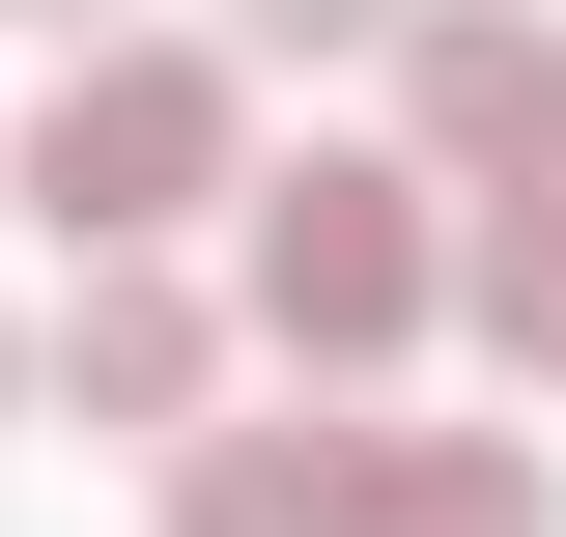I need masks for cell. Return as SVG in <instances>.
Wrapping results in <instances>:
<instances>
[{
  "instance_id": "obj_1",
  "label": "cell",
  "mask_w": 566,
  "mask_h": 537,
  "mask_svg": "<svg viewBox=\"0 0 566 537\" xmlns=\"http://www.w3.org/2000/svg\"><path fill=\"white\" fill-rule=\"evenodd\" d=\"M29 199H57L85 255H170V227L227 199V57H199V29H57V114H29Z\"/></svg>"
},
{
  "instance_id": "obj_2",
  "label": "cell",
  "mask_w": 566,
  "mask_h": 537,
  "mask_svg": "<svg viewBox=\"0 0 566 537\" xmlns=\"http://www.w3.org/2000/svg\"><path fill=\"white\" fill-rule=\"evenodd\" d=\"M227 199H255V339H312V368H397V339L453 312L424 170H227Z\"/></svg>"
},
{
  "instance_id": "obj_3",
  "label": "cell",
  "mask_w": 566,
  "mask_h": 537,
  "mask_svg": "<svg viewBox=\"0 0 566 537\" xmlns=\"http://www.w3.org/2000/svg\"><path fill=\"white\" fill-rule=\"evenodd\" d=\"M368 57H397V114H424V199L566 170V29H538V0H397Z\"/></svg>"
},
{
  "instance_id": "obj_4",
  "label": "cell",
  "mask_w": 566,
  "mask_h": 537,
  "mask_svg": "<svg viewBox=\"0 0 566 537\" xmlns=\"http://www.w3.org/2000/svg\"><path fill=\"white\" fill-rule=\"evenodd\" d=\"M57 397H85V424H199V397H227V312H199L170 255H85V312H57Z\"/></svg>"
},
{
  "instance_id": "obj_5",
  "label": "cell",
  "mask_w": 566,
  "mask_h": 537,
  "mask_svg": "<svg viewBox=\"0 0 566 537\" xmlns=\"http://www.w3.org/2000/svg\"><path fill=\"white\" fill-rule=\"evenodd\" d=\"M340 537H566V481H538V424H368Z\"/></svg>"
},
{
  "instance_id": "obj_6",
  "label": "cell",
  "mask_w": 566,
  "mask_h": 537,
  "mask_svg": "<svg viewBox=\"0 0 566 537\" xmlns=\"http://www.w3.org/2000/svg\"><path fill=\"white\" fill-rule=\"evenodd\" d=\"M368 424H170V537H340Z\"/></svg>"
},
{
  "instance_id": "obj_7",
  "label": "cell",
  "mask_w": 566,
  "mask_h": 537,
  "mask_svg": "<svg viewBox=\"0 0 566 537\" xmlns=\"http://www.w3.org/2000/svg\"><path fill=\"white\" fill-rule=\"evenodd\" d=\"M453 312H482V368H510V397H566V170H510V199L453 227Z\"/></svg>"
},
{
  "instance_id": "obj_8",
  "label": "cell",
  "mask_w": 566,
  "mask_h": 537,
  "mask_svg": "<svg viewBox=\"0 0 566 537\" xmlns=\"http://www.w3.org/2000/svg\"><path fill=\"white\" fill-rule=\"evenodd\" d=\"M397 0H227V57H368Z\"/></svg>"
},
{
  "instance_id": "obj_9",
  "label": "cell",
  "mask_w": 566,
  "mask_h": 537,
  "mask_svg": "<svg viewBox=\"0 0 566 537\" xmlns=\"http://www.w3.org/2000/svg\"><path fill=\"white\" fill-rule=\"evenodd\" d=\"M0 29H114V0H0Z\"/></svg>"
},
{
  "instance_id": "obj_10",
  "label": "cell",
  "mask_w": 566,
  "mask_h": 537,
  "mask_svg": "<svg viewBox=\"0 0 566 537\" xmlns=\"http://www.w3.org/2000/svg\"><path fill=\"white\" fill-rule=\"evenodd\" d=\"M0 397H29V339H0Z\"/></svg>"
}]
</instances>
